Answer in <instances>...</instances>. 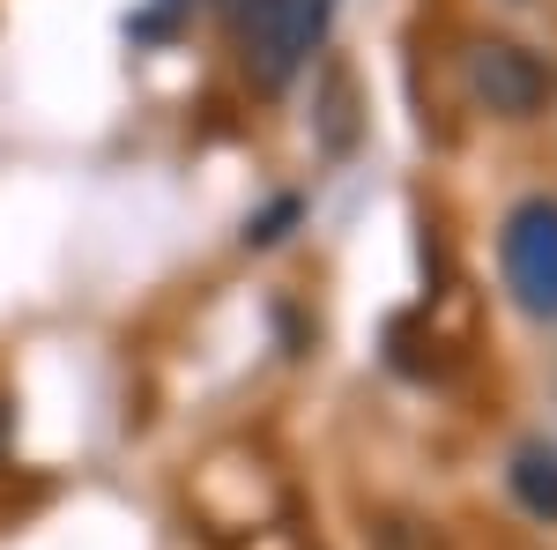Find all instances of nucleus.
<instances>
[{
  "label": "nucleus",
  "instance_id": "obj_1",
  "mask_svg": "<svg viewBox=\"0 0 557 550\" xmlns=\"http://www.w3.org/2000/svg\"><path fill=\"white\" fill-rule=\"evenodd\" d=\"M335 23V0H238V68L253 89H290Z\"/></svg>",
  "mask_w": 557,
  "mask_h": 550
},
{
  "label": "nucleus",
  "instance_id": "obj_2",
  "mask_svg": "<svg viewBox=\"0 0 557 550\" xmlns=\"http://www.w3.org/2000/svg\"><path fill=\"white\" fill-rule=\"evenodd\" d=\"M461 89H469L475 112H491V120H535L557 97V75L513 38H469V52H461Z\"/></svg>",
  "mask_w": 557,
  "mask_h": 550
},
{
  "label": "nucleus",
  "instance_id": "obj_3",
  "mask_svg": "<svg viewBox=\"0 0 557 550\" xmlns=\"http://www.w3.org/2000/svg\"><path fill=\"white\" fill-rule=\"evenodd\" d=\"M498 268H506V291L528 320H557V201L550 194H528V201L506 209Z\"/></svg>",
  "mask_w": 557,
  "mask_h": 550
},
{
  "label": "nucleus",
  "instance_id": "obj_4",
  "mask_svg": "<svg viewBox=\"0 0 557 550\" xmlns=\"http://www.w3.org/2000/svg\"><path fill=\"white\" fill-rule=\"evenodd\" d=\"M506 491L528 521L557 528V447L550 439H520L513 447V468H506Z\"/></svg>",
  "mask_w": 557,
  "mask_h": 550
},
{
  "label": "nucleus",
  "instance_id": "obj_5",
  "mask_svg": "<svg viewBox=\"0 0 557 550\" xmlns=\"http://www.w3.org/2000/svg\"><path fill=\"white\" fill-rule=\"evenodd\" d=\"M298 216H305V201H298V194H283V201H268V209H260L253 223H246V246H253V254H268V246H283Z\"/></svg>",
  "mask_w": 557,
  "mask_h": 550
},
{
  "label": "nucleus",
  "instance_id": "obj_6",
  "mask_svg": "<svg viewBox=\"0 0 557 550\" xmlns=\"http://www.w3.org/2000/svg\"><path fill=\"white\" fill-rule=\"evenodd\" d=\"M178 8H186V0H157L149 15H134L127 30H134V38H164V30H172V23H178Z\"/></svg>",
  "mask_w": 557,
  "mask_h": 550
},
{
  "label": "nucleus",
  "instance_id": "obj_7",
  "mask_svg": "<svg viewBox=\"0 0 557 550\" xmlns=\"http://www.w3.org/2000/svg\"><path fill=\"white\" fill-rule=\"evenodd\" d=\"M0 424H8V410H0Z\"/></svg>",
  "mask_w": 557,
  "mask_h": 550
}]
</instances>
